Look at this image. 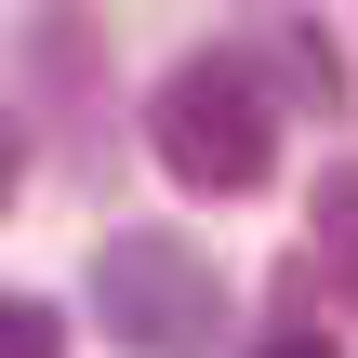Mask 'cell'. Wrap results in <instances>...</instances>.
Wrapping results in <instances>:
<instances>
[{
  "mask_svg": "<svg viewBox=\"0 0 358 358\" xmlns=\"http://www.w3.org/2000/svg\"><path fill=\"white\" fill-rule=\"evenodd\" d=\"M306 266H319V292H345V306H358V173L319 186V239H306Z\"/></svg>",
  "mask_w": 358,
  "mask_h": 358,
  "instance_id": "obj_4",
  "label": "cell"
},
{
  "mask_svg": "<svg viewBox=\"0 0 358 358\" xmlns=\"http://www.w3.org/2000/svg\"><path fill=\"white\" fill-rule=\"evenodd\" d=\"M93 319H106V345H133V358H213L226 266L199 239H173V226H120V239H93Z\"/></svg>",
  "mask_w": 358,
  "mask_h": 358,
  "instance_id": "obj_2",
  "label": "cell"
},
{
  "mask_svg": "<svg viewBox=\"0 0 358 358\" xmlns=\"http://www.w3.org/2000/svg\"><path fill=\"white\" fill-rule=\"evenodd\" d=\"M0 358H66V319L40 292H0Z\"/></svg>",
  "mask_w": 358,
  "mask_h": 358,
  "instance_id": "obj_5",
  "label": "cell"
},
{
  "mask_svg": "<svg viewBox=\"0 0 358 358\" xmlns=\"http://www.w3.org/2000/svg\"><path fill=\"white\" fill-rule=\"evenodd\" d=\"M146 146H159L173 186L252 199V186L279 173V93H266V66H252V53H186V66L146 93Z\"/></svg>",
  "mask_w": 358,
  "mask_h": 358,
  "instance_id": "obj_1",
  "label": "cell"
},
{
  "mask_svg": "<svg viewBox=\"0 0 358 358\" xmlns=\"http://www.w3.org/2000/svg\"><path fill=\"white\" fill-rule=\"evenodd\" d=\"M13 173H27V146H13V120H0V199H13Z\"/></svg>",
  "mask_w": 358,
  "mask_h": 358,
  "instance_id": "obj_7",
  "label": "cell"
},
{
  "mask_svg": "<svg viewBox=\"0 0 358 358\" xmlns=\"http://www.w3.org/2000/svg\"><path fill=\"white\" fill-rule=\"evenodd\" d=\"M266 53H279V80H292V93H306V106H319V120H332V106H345V53H332V40H319V27H306V13H279V27H266Z\"/></svg>",
  "mask_w": 358,
  "mask_h": 358,
  "instance_id": "obj_3",
  "label": "cell"
},
{
  "mask_svg": "<svg viewBox=\"0 0 358 358\" xmlns=\"http://www.w3.org/2000/svg\"><path fill=\"white\" fill-rule=\"evenodd\" d=\"M252 358H345L332 332H279V345H252Z\"/></svg>",
  "mask_w": 358,
  "mask_h": 358,
  "instance_id": "obj_6",
  "label": "cell"
}]
</instances>
